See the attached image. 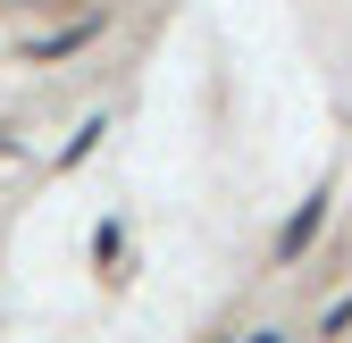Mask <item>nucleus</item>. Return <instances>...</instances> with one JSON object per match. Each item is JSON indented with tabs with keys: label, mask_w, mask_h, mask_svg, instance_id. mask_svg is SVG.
<instances>
[{
	"label": "nucleus",
	"mask_w": 352,
	"mask_h": 343,
	"mask_svg": "<svg viewBox=\"0 0 352 343\" xmlns=\"http://www.w3.org/2000/svg\"><path fill=\"white\" fill-rule=\"evenodd\" d=\"M319 226H327V201H302L294 218H285V235H277V260H302V243H311Z\"/></svg>",
	"instance_id": "1"
}]
</instances>
